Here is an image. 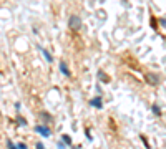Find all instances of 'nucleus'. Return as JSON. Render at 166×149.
<instances>
[{
	"instance_id": "1",
	"label": "nucleus",
	"mask_w": 166,
	"mask_h": 149,
	"mask_svg": "<svg viewBox=\"0 0 166 149\" xmlns=\"http://www.w3.org/2000/svg\"><path fill=\"white\" fill-rule=\"evenodd\" d=\"M68 25H70L72 30H80V28H82V20H80V17L72 15V17H70V20H68Z\"/></svg>"
},
{
	"instance_id": "2",
	"label": "nucleus",
	"mask_w": 166,
	"mask_h": 149,
	"mask_svg": "<svg viewBox=\"0 0 166 149\" xmlns=\"http://www.w3.org/2000/svg\"><path fill=\"white\" fill-rule=\"evenodd\" d=\"M146 81H148V83H151V84H158V83H160V76L154 74V73H148L146 74Z\"/></svg>"
},
{
	"instance_id": "3",
	"label": "nucleus",
	"mask_w": 166,
	"mask_h": 149,
	"mask_svg": "<svg viewBox=\"0 0 166 149\" xmlns=\"http://www.w3.org/2000/svg\"><path fill=\"white\" fill-rule=\"evenodd\" d=\"M35 131H37V133H40L42 136H45V137L50 136V129H48V127H45V126H37V127H35Z\"/></svg>"
},
{
	"instance_id": "4",
	"label": "nucleus",
	"mask_w": 166,
	"mask_h": 149,
	"mask_svg": "<svg viewBox=\"0 0 166 149\" xmlns=\"http://www.w3.org/2000/svg\"><path fill=\"white\" fill-rule=\"evenodd\" d=\"M40 118H42V121H45V123H50L52 121V116L48 114V113H45V111L40 113Z\"/></svg>"
},
{
	"instance_id": "5",
	"label": "nucleus",
	"mask_w": 166,
	"mask_h": 149,
	"mask_svg": "<svg viewBox=\"0 0 166 149\" xmlns=\"http://www.w3.org/2000/svg\"><path fill=\"white\" fill-rule=\"evenodd\" d=\"M90 104H91V106H95V108H101V98H95V99H91Z\"/></svg>"
},
{
	"instance_id": "6",
	"label": "nucleus",
	"mask_w": 166,
	"mask_h": 149,
	"mask_svg": "<svg viewBox=\"0 0 166 149\" xmlns=\"http://www.w3.org/2000/svg\"><path fill=\"white\" fill-rule=\"evenodd\" d=\"M98 76H100V80L103 81V83H108V81H110V76H108V74H105L103 71H98Z\"/></svg>"
},
{
	"instance_id": "7",
	"label": "nucleus",
	"mask_w": 166,
	"mask_h": 149,
	"mask_svg": "<svg viewBox=\"0 0 166 149\" xmlns=\"http://www.w3.org/2000/svg\"><path fill=\"white\" fill-rule=\"evenodd\" d=\"M60 70H62V73L63 74H66V76H68V74H70V71H68V68H66V63H60Z\"/></svg>"
},
{
	"instance_id": "8",
	"label": "nucleus",
	"mask_w": 166,
	"mask_h": 149,
	"mask_svg": "<svg viewBox=\"0 0 166 149\" xmlns=\"http://www.w3.org/2000/svg\"><path fill=\"white\" fill-rule=\"evenodd\" d=\"M153 113H154V114H158V116H160V114H161V109L158 108L156 104H154V106H153Z\"/></svg>"
},
{
	"instance_id": "9",
	"label": "nucleus",
	"mask_w": 166,
	"mask_h": 149,
	"mask_svg": "<svg viewBox=\"0 0 166 149\" xmlns=\"http://www.w3.org/2000/svg\"><path fill=\"white\" fill-rule=\"evenodd\" d=\"M42 51H43V55H45V58L48 60V61H52V56H50V53L47 51V50H42Z\"/></svg>"
},
{
	"instance_id": "10",
	"label": "nucleus",
	"mask_w": 166,
	"mask_h": 149,
	"mask_svg": "<svg viewBox=\"0 0 166 149\" xmlns=\"http://www.w3.org/2000/svg\"><path fill=\"white\" fill-rule=\"evenodd\" d=\"M7 146H8V149H17V146L12 143V141H7Z\"/></svg>"
},
{
	"instance_id": "11",
	"label": "nucleus",
	"mask_w": 166,
	"mask_h": 149,
	"mask_svg": "<svg viewBox=\"0 0 166 149\" xmlns=\"http://www.w3.org/2000/svg\"><path fill=\"white\" fill-rule=\"evenodd\" d=\"M63 141H65V143L68 144V146L72 144V139H70V136H63Z\"/></svg>"
},
{
	"instance_id": "12",
	"label": "nucleus",
	"mask_w": 166,
	"mask_h": 149,
	"mask_svg": "<svg viewBox=\"0 0 166 149\" xmlns=\"http://www.w3.org/2000/svg\"><path fill=\"white\" fill-rule=\"evenodd\" d=\"M37 149H45V147H43V144H40V143H38V144H37Z\"/></svg>"
}]
</instances>
